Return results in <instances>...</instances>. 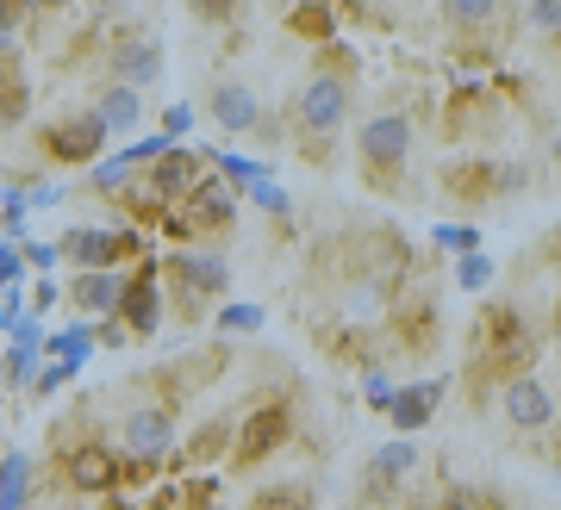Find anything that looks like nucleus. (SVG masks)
Instances as JSON below:
<instances>
[{"label": "nucleus", "instance_id": "nucleus-4", "mask_svg": "<svg viewBox=\"0 0 561 510\" xmlns=\"http://www.w3.org/2000/svg\"><path fill=\"white\" fill-rule=\"evenodd\" d=\"M101 143H106V125L94 113L62 118V125H50V131H44L50 162H94V157H101Z\"/></svg>", "mask_w": 561, "mask_h": 510}, {"label": "nucleus", "instance_id": "nucleus-2", "mask_svg": "<svg viewBox=\"0 0 561 510\" xmlns=\"http://www.w3.org/2000/svg\"><path fill=\"white\" fill-rule=\"evenodd\" d=\"M287 405H262V412L243 417V430H238V449H231V467H256L262 454H275L280 442H287Z\"/></svg>", "mask_w": 561, "mask_h": 510}, {"label": "nucleus", "instance_id": "nucleus-32", "mask_svg": "<svg viewBox=\"0 0 561 510\" xmlns=\"http://www.w3.org/2000/svg\"><path fill=\"white\" fill-rule=\"evenodd\" d=\"M7 331H13V349H38V343H44V336H38V317H32V312H25V317H13Z\"/></svg>", "mask_w": 561, "mask_h": 510}, {"label": "nucleus", "instance_id": "nucleus-18", "mask_svg": "<svg viewBox=\"0 0 561 510\" xmlns=\"http://www.w3.org/2000/svg\"><path fill=\"white\" fill-rule=\"evenodd\" d=\"M106 125V131H138V118H144V106H138V88H106L101 94V113H94Z\"/></svg>", "mask_w": 561, "mask_h": 510}, {"label": "nucleus", "instance_id": "nucleus-8", "mask_svg": "<svg viewBox=\"0 0 561 510\" xmlns=\"http://www.w3.org/2000/svg\"><path fill=\"white\" fill-rule=\"evenodd\" d=\"M443 393H449V380H419V386H400V393L387 398V417L400 424V436H412V430H424V424L437 417Z\"/></svg>", "mask_w": 561, "mask_h": 510}, {"label": "nucleus", "instance_id": "nucleus-1", "mask_svg": "<svg viewBox=\"0 0 561 510\" xmlns=\"http://www.w3.org/2000/svg\"><path fill=\"white\" fill-rule=\"evenodd\" d=\"M356 150H362V162L368 169H400L405 157H412V118L405 113H381V118H368L362 125V138H356Z\"/></svg>", "mask_w": 561, "mask_h": 510}, {"label": "nucleus", "instance_id": "nucleus-27", "mask_svg": "<svg viewBox=\"0 0 561 510\" xmlns=\"http://www.w3.org/2000/svg\"><path fill=\"white\" fill-rule=\"evenodd\" d=\"M443 7H449V20H461V25H481V20L500 13V0H443Z\"/></svg>", "mask_w": 561, "mask_h": 510}, {"label": "nucleus", "instance_id": "nucleus-16", "mask_svg": "<svg viewBox=\"0 0 561 510\" xmlns=\"http://www.w3.org/2000/svg\"><path fill=\"white\" fill-rule=\"evenodd\" d=\"M69 299H76V312H88V317L113 312V299H119V275H106V268H81V275L69 280Z\"/></svg>", "mask_w": 561, "mask_h": 510}, {"label": "nucleus", "instance_id": "nucleus-15", "mask_svg": "<svg viewBox=\"0 0 561 510\" xmlns=\"http://www.w3.org/2000/svg\"><path fill=\"white\" fill-rule=\"evenodd\" d=\"M412 467H419L412 436H393V442L375 454V467H368V491H387V486H400V479H412Z\"/></svg>", "mask_w": 561, "mask_h": 510}, {"label": "nucleus", "instance_id": "nucleus-21", "mask_svg": "<svg viewBox=\"0 0 561 510\" xmlns=\"http://www.w3.org/2000/svg\"><path fill=\"white\" fill-rule=\"evenodd\" d=\"M25 100H32V94H25V76L13 69V62H0V131L25 118Z\"/></svg>", "mask_w": 561, "mask_h": 510}, {"label": "nucleus", "instance_id": "nucleus-10", "mask_svg": "<svg viewBox=\"0 0 561 510\" xmlns=\"http://www.w3.org/2000/svg\"><path fill=\"white\" fill-rule=\"evenodd\" d=\"M194 181H201V157H187V150H175V143L150 162V194H157L162 206H169V199H187Z\"/></svg>", "mask_w": 561, "mask_h": 510}, {"label": "nucleus", "instance_id": "nucleus-41", "mask_svg": "<svg viewBox=\"0 0 561 510\" xmlns=\"http://www.w3.org/2000/svg\"><path fill=\"white\" fill-rule=\"evenodd\" d=\"M44 7H50V0H44Z\"/></svg>", "mask_w": 561, "mask_h": 510}, {"label": "nucleus", "instance_id": "nucleus-33", "mask_svg": "<svg viewBox=\"0 0 561 510\" xmlns=\"http://www.w3.org/2000/svg\"><path fill=\"white\" fill-rule=\"evenodd\" d=\"M250 194H256V206H262V212H287V194H280L275 181H256Z\"/></svg>", "mask_w": 561, "mask_h": 510}, {"label": "nucleus", "instance_id": "nucleus-14", "mask_svg": "<svg viewBox=\"0 0 561 510\" xmlns=\"http://www.w3.org/2000/svg\"><path fill=\"white\" fill-rule=\"evenodd\" d=\"M57 255H69L81 268H106V262H119V231H62Z\"/></svg>", "mask_w": 561, "mask_h": 510}, {"label": "nucleus", "instance_id": "nucleus-36", "mask_svg": "<svg viewBox=\"0 0 561 510\" xmlns=\"http://www.w3.org/2000/svg\"><path fill=\"white\" fill-rule=\"evenodd\" d=\"M530 20H537V32H556V25H561V0H537V7H530Z\"/></svg>", "mask_w": 561, "mask_h": 510}, {"label": "nucleus", "instance_id": "nucleus-38", "mask_svg": "<svg viewBox=\"0 0 561 510\" xmlns=\"http://www.w3.org/2000/svg\"><path fill=\"white\" fill-rule=\"evenodd\" d=\"M25 20V0H0V32H7V25H20Z\"/></svg>", "mask_w": 561, "mask_h": 510}, {"label": "nucleus", "instance_id": "nucleus-28", "mask_svg": "<svg viewBox=\"0 0 561 510\" xmlns=\"http://www.w3.org/2000/svg\"><path fill=\"white\" fill-rule=\"evenodd\" d=\"M32 361H38V349H7V386H32Z\"/></svg>", "mask_w": 561, "mask_h": 510}, {"label": "nucleus", "instance_id": "nucleus-29", "mask_svg": "<svg viewBox=\"0 0 561 510\" xmlns=\"http://www.w3.org/2000/svg\"><path fill=\"white\" fill-rule=\"evenodd\" d=\"M294 32H306V38H331V13H324V7H300V13H294Z\"/></svg>", "mask_w": 561, "mask_h": 510}, {"label": "nucleus", "instance_id": "nucleus-22", "mask_svg": "<svg viewBox=\"0 0 561 510\" xmlns=\"http://www.w3.org/2000/svg\"><path fill=\"white\" fill-rule=\"evenodd\" d=\"M206 162H219V175H225V181H238V187H256V181H268V162L231 157V150H219V157H206Z\"/></svg>", "mask_w": 561, "mask_h": 510}, {"label": "nucleus", "instance_id": "nucleus-9", "mask_svg": "<svg viewBox=\"0 0 561 510\" xmlns=\"http://www.w3.org/2000/svg\"><path fill=\"white\" fill-rule=\"evenodd\" d=\"M113 312H125V324L138 336H150L162 324V293H157V275L144 268V275L119 280V299H113Z\"/></svg>", "mask_w": 561, "mask_h": 510}, {"label": "nucleus", "instance_id": "nucleus-24", "mask_svg": "<svg viewBox=\"0 0 561 510\" xmlns=\"http://www.w3.org/2000/svg\"><path fill=\"white\" fill-rule=\"evenodd\" d=\"M456 280H461V293H481L486 280H493V262H486L481 250H474V255H461V262H456Z\"/></svg>", "mask_w": 561, "mask_h": 510}, {"label": "nucleus", "instance_id": "nucleus-31", "mask_svg": "<svg viewBox=\"0 0 561 510\" xmlns=\"http://www.w3.org/2000/svg\"><path fill=\"white\" fill-rule=\"evenodd\" d=\"M25 275V250L20 243H0V287H20Z\"/></svg>", "mask_w": 561, "mask_h": 510}, {"label": "nucleus", "instance_id": "nucleus-23", "mask_svg": "<svg viewBox=\"0 0 561 510\" xmlns=\"http://www.w3.org/2000/svg\"><path fill=\"white\" fill-rule=\"evenodd\" d=\"M250 510H312V491L306 486H268V491H256Z\"/></svg>", "mask_w": 561, "mask_h": 510}, {"label": "nucleus", "instance_id": "nucleus-35", "mask_svg": "<svg viewBox=\"0 0 561 510\" xmlns=\"http://www.w3.org/2000/svg\"><path fill=\"white\" fill-rule=\"evenodd\" d=\"M362 393H368V405H381V412H387V398H393V380H387V373H368V380H362Z\"/></svg>", "mask_w": 561, "mask_h": 510}, {"label": "nucleus", "instance_id": "nucleus-34", "mask_svg": "<svg viewBox=\"0 0 561 510\" xmlns=\"http://www.w3.org/2000/svg\"><path fill=\"white\" fill-rule=\"evenodd\" d=\"M187 125H194V106H169V118H162V143H169V138H181Z\"/></svg>", "mask_w": 561, "mask_h": 510}, {"label": "nucleus", "instance_id": "nucleus-37", "mask_svg": "<svg viewBox=\"0 0 561 510\" xmlns=\"http://www.w3.org/2000/svg\"><path fill=\"white\" fill-rule=\"evenodd\" d=\"M187 7H194L201 20H231V7H238V0H187Z\"/></svg>", "mask_w": 561, "mask_h": 510}, {"label": "nucleus", "instance_id": "nucleus-19", "mask_svg": "<svg viewBox=\"0 0 561 510\" xmlns=\"http://www.w3.org/2000/svg\"><path fill=\"white\" fill-rule=\"evenodd\" d=\"M25 491H32V461L7 454L0 461V510H25Z\"/></svg>", "mask_w": 561, "mask_h": 510}, {"label": "nucleus", "instance_id": "nucleus-13", "mask_svg": "<svg viewBox=\"0 0 561 510\" xmlns=\"http://www.w3.org/2000/svg\"><path fill=\"white\" fill-rule=\"evenodd\" d=\"M187 218H194V231H231L238 206H231V194H225L219 181H213V187L194 181V187H187Z\"/></svg>", "mask_w": 561, "mask_h": 510}, {"label": "nucleus", "instance_id": "nucleus-20", "mask_svg": "<svg viewBox=\"0 0 561 510\" xmlns=\"http://www.w3.org/2000/svg\"><path fill=\"white\" fill-rule=\"evenodd\" d=\"M44 349L57 355V361H62L69 373H81V361L94 355V331H88V324H69V331H62V336H50Z\"/></svg>", "mask_w": 561, "mask_h": 510}, {"label": "nucleus", "instance_id": "nucleus-25", "mask_svg": "<svg viewBox=\"0 0 561 510\" xmlns=\"http://www.w3.org/2000/svg\"><path fill=\"white\" fill-rule=\"evenodd\" d=\"M437 243L456 250V255H474L481 250V231H474V224H437Z\"/></svg>", "mask_w": 561, "mask_h": 510}, {"label": "nucleus", "instance_id": "nucleus-26", "mask_svg": "<svg viewBox=\"0 0 561 510\" xmlns=\"http://www.w3.org/2000/svg\"><path fill=\"white\" fill-rule=\"evenodd\" d=\"M225 442H231V430H225V424H206V430L194 436V442H187V461H213V454H219Z\"/></svg>", "mask_w": 561, "mask_h": 510}, {"label": "nucleus", "instance_id": "nucleus-6", "mask_svg": "<svg viewBox=\"0 0 561 510\" xmlns=\"http://www.w3.org/2000/svg\"><path fill=\"white\" fill-rule=\"evenodd\" d=\"M125 449H131V461H157L169 442H175V412L169 405H144V412L125 417Z\"/></svg>", "mask_w": 561, "mask_h": 510}, {"label": "nucleus", "instance_id": "nucleus-17", "mask_svg": "<svg viewBox=\"0 0 561 510\" xmlns=\"http://www.w3.org/2000/svg\"><path fill=\"white\" fill-rule=\"evenodd\" d=\"M213 118H219L225 131H250L256 125V94L243 81H219L213 88Z\"/></svg>", "mask_w": 561, "mask_h": 510}, {"label": "nucleus", "instance_id": "nucleus-11", "mask_svg": "<svg viewBox=\"0 0 561 510\" xmlns=\"http://www.w3.org/2000/svg\"><path fill=\"white\" fill-rule=\"evenodd\" d=\"M62 473H69V486H76V491H113V486H119V461H113L106 449H94V442L69 454V467H62Z\"/></svg>", "mask_w": 561, "mask_h": 510}, {"label": "nucleus", "instance_id": "nucleus-30", "mask_svg": "<svg viewBox=\"0 0 561 510\" xmlns=\"http://www.w3.org/2000/svg\"><path fill=\"white\" fill-rule=\"evenodd\" d=\"M219 324L225 331H262V305H225Z\"/></svg>", "mask_w": 561, "mask_h": 510}, {"label": "nucleus", "instance_id": "nucleus-3", "mask_svg": "<svg viewBox=\"0 0 561 510\" xmlns=\"http://www.w3.org/2000/svg\"><path fill=\"white\" fill-rule=\"evenodd\" d=\"M169 280L181 287L187 305H201V299H219L231 287V268H225L219 255H169Z\"/></svg>", "mask_w": 561, "mask_h": 510}, {"label": "nucleus", "instance_id": "nucleus-5", "mask_svg": "<svg viewBox=\"0 0 561 510\" xmlns=\"http://www.w3.org/2000/svg\"><path fill=\"white\" fill-rule=\"evenodd\" d=\"M343 113H350V81L343 76H319V81H306V94H300V125L306 131H337Z\"/></svg>", "mask_w": 561, "mask_h": 510}, {"label": "nucleus", "instance_id": "nucleus-12", "mask_svg": "<svg viewBox=\"0 0 561 510\" xmlns=\"http://www.w3.org/2000/svg\"><path fill=\"white\" fill-rule=\"evenodd\" d=\"M113 76H119V88L157 81V76H162V50H157L150 38H125V44H113Z\"/></svg>", "mask_w": 561, "mask_h": 510}, {"label": "nucleus", "instance_id": "nucleus-40", "mask_svg": "<svg viewBox=\"0 0 561 510\" xmlns=\"http://www.w3.org/2000/svg\"><path fill=\"white\" fill-rule=\"evenodd\" d=\"M7 50H13V38H7V32H0V57H7Z\"/></svg>", "mask_w": 561, "mask_h": 510}, {"label": "nucleus", "instance_id": "nucleus-7", "mask_svg": "<svg viewBox=\"0 0 561 510\" xmlns=\"http://www.w3.org/2000/svg\"><path fill=\"white\" fill-rule=\"evenodd\" d=\"M505 417H512L518 430H549L556 398H549V386H542L537 373H512V380H505Z\"/></svg>", "mask_w": 561, "mask_h": 510}, {"label": "nucleus", "instance_id": "nucleus-39", "mask_svg": "<svg viewBox=\"0 0 561 510\" xmlns=\"http://www.w3.org/2000/svg\"><path fill=\"white\" fill-rule=\"evenodd\" d=\"M25 255H32L38 268H50V262H57V243H32V250H25Z\"/></svg>", "mask_w": 561, "mask_h": 510}]
</instances>
